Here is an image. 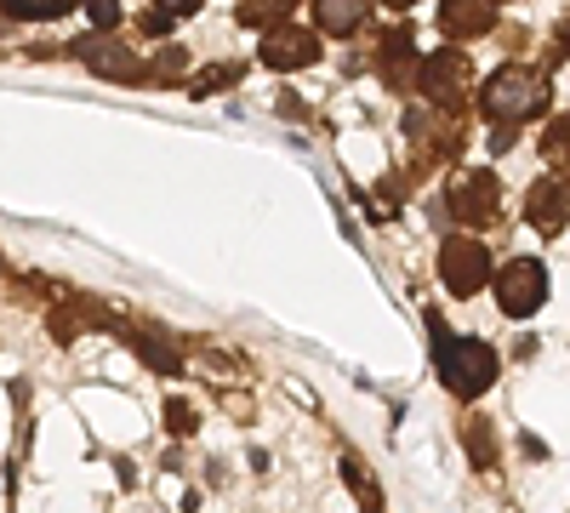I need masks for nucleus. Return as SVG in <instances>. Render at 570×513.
<instances>
[{
    "mask_svg": "<svg viewBox=\"0 0 570 513\" xmlns=\"http://www.w3.org/2000/svg\"><path fill=\"white\" fill-rule=\"evenodd\" d=\"M440 383H445L456 399H480V394L497 383V348L480 343V337L440 343Z\"/></svg>",
    "mask_w": 570,
    "mask_h": 513,
    "instance_id": "f257e3e1",
    "label": "nucleus"
},
{
    "mask_svg": "<svg viewBox=\"0 0 570 513\" xmlns=\"http://www.w3.org/2000/svg\"><path fill=\"white\" fill-rule=\"evenodd\" d=\"M491 292H497V303H502L508 319H531L548 303V268L537 257H513L508 268L491 274Z\"/></svg>",
    "mask_w": 570,
    "mask_h": 513,
    "instance_id": "f03ea898",
    "label": "nucleus"
},
{
    "mask_svg": "<svg viewBox=\"0 0 570 513\" xmlns=\"http://www.w3.org/2000/svg\"><path fill=\"white\" fill-rule=\"evenodd\" d=\"M440 279H445V292L473 297L480 286H491V251H485L480 240H468V235L445 240V246H440Z\"/></svg>",
    "mask_w": 570,
    "mask_h": 513,
    "instance_id": "7ed1b4c3",
    "label": "nucleus"
},
{
    "mask_svg": "<svg viewBox=\"0 0 570 513\" xmlns=\"http://www.w3.org/2000/svg\"><path fill=\"white\" fill-rule=\"evenodd\" d=\"M485 115L491 120H519V115H531L537 103H542V86H537V75H525V69H497L491 80H485Z\"/></svg>",
    "mask_w": 570,
    "mask_h": 513,
    "instance_id": "20e7f679",
    "label": "nucleus"
},
{
    "mask_svg": "<svg viewBox=\"0 0 570 513\" xmlns=\"http://www.w3.org/2000/svg\"><path fill=\"white\" fill-rule=\"evenodd\" d=\"M462 80H468V58L456 52V46H445V52H434V58H422V69H416V86L434 103H456L462 98Z\"/></svg>",
    "mask_w": 570,
    "mask_h": 513,
    "instance_id": "39448f33",
    "label": "nucleus"
},
{
    "mask_svg": "<svg viewBox=\"0 0 570 513\" xmlns=\"http://www.w3.org/2000/svg\"><path fill=\"white\" fill-rule=\"evenodd\" d=\"M314 58H320V34H308V29H268V40H263L268 69H308Z\"/></svg>",
    "mask_w": 570,
    "mask_h": 513,
    "instance_id": "423d86ee",
    "label": "nucleus"
},
{
    "mask_svg": "<svg viewBox=\"0 0 570 513\" xmlns=\"http://www.w3.org/2000/svg\"><path fill=\"white\" fill-rule=\"evenodd\" d=\"M525 211H531V228L559 235V228L570 223V182L564 177H542L537 189H531V200H525Z\"/></svg>",
    "mask_w": 570,
    "mask_h": 513,
    "instance_id": "0eeeda50",
    "label": "nucleus"
},
{
    "mask_svg": "<svg viewBox=\"0 0 570 513\" xmlns=\"http://www.w3.org/2000/svg\"><path fill=\"white\" fill-rule=\"evenodd\" d=\"M80 58L98 69V75H109V80H137V75H142V63L126 52L120 40H86V46H80Z\"/></svg>",
    "mask_w": 570,
    "mask_h": 513,
    "instance_id": "6e6552de",
    "label": "nucleus"
},
{
    "mask_svg": "<svg viewBox=\"0 0 570 513\" xmlns=\"http://www.w3.org/2000/svg\"><path fill=\"white\" fill-rule=\"evenodd\" d=\"M371 12V0H314V29L320 34H354Z\"/></svg>",
    "mask_w": 570,
    "mask_h": 513,
    "instance_id": "1a4fd4ad",
    "label": "nucleus"
},
{
    "mask_svg": "<svg viewBox=\"0 0 570 513\" xmlns=\"http://www.w3.org/2000/svg\"><path fill=\"white\" fill-rule=\"evenodd\" d=\"M451 200H456V211H462V217H480V211H491L497 189H491V177H485V171H468V177H456Z\"/></svg>",
    "mask_w": 570,
    "mask_h": 513,
    "instance_id": "9d476101",
    "label": "nucleus"
},
{
    "mask_svg": "<svg viewBox=\"0 0 570 513\" xmlns=\"http://www.w3.org/2000/svg\"><path fill=\"white\" fill-rule=\"evenodd\" d=\"M440 23L462 40V34H473V29H485V23H491V7H485V0H445Z\"/></svg>",
    "mask_w": 570,
    "mask_h": 513,
    "instance_id": "9b49d317",
    "label": "nucleus"
},
{
    "mask_svg": "<svg viewBox=\"0 0 570 513\" xmlns=\"http://www.w3.org/2000/svg\"><path fill=\"white\" fill-rule=\"evenodd\" d=\"M12 18H58V12H69L75 0H0Z\"/></svg>",
    "mask_w": 570,
    "mask_h": 513,
    "instance_id": "f8f14e48",
    "label": "nucleus"
},
{
    "mask_svg": "<svg viewBox=\"0 0 570 513\" xmlns=\"http://www.w3.org/2000/svg\"><path fill=\"white\" fill-rule=\"evenodd\" d=\"M131 348L149 359L155 371H183V359H177V348H166V343H155V337H131Z\"/></svg>",
    "mask_w": 570,
    "mask_h": 513,
    "instance_id": "ddd939ff",
    "label": "nucleus"
},
{
    "mask_svg": "<svg viewBox=\"0 0 570 513\" xmlns=\"http://www.w3.org/2000/svg\"><path fill=\"white\" fill-rule=\"evenodd\" d=\"M86 12H91V23H98V29L120 23V7H115V0H86Z\"/></svg>",
    "mask_w": 570,
    "mask_h": 513,
    "instance_id": "4468645a",
    "label": "nucleus"
},
{
    "mask_svg": "<svg viewBox=\"0 0 570 513\" xmlns=\"http://www.w3.org/2000/svg\"><path fill=\"white\" fill-rule=\"evenodd\" d=\"M166 423H171V434H195V411H183V399H171V416H166Z\"/></svg>",
    "mask_w": 570,
    "mask_h": 513,
    "instance_id": "2eb2a0df",
    "label": "nucleus"
},
{
    "mask_svg": "<svg viewBox=\"0 0 570 513\" xmlns=\"http://www.w3.org/2000/svg\"><path fill=\"white\" fill-rule=\"evenodd\" d=\"M542 149H553V155H570V120H559V126H553V137H542Z\"/></svg>",
    "mask_w": 570,
    "mask_h": 513,
    "instance_id": "dca6fc26",
    "label": "nucleus"
},
{
    "mask_svg": "<svg viewBox=\"0 0 570 513\" xmlns=\"http://www.w3.org/2000/svg\"><path fill=\"white\" fill-rule=\"evenodd\" d=\"M160 7H166L171 18H188V12H200V7H206V0H160Z\"/></svg>",
    "mask_w": 570,
    "mask_h": 513,
    "instance_id": "f3484780",
    "label": "nucleus"
},
{
    "mask_svg": "<svg viewBox=\"0 0 570 513\" xmlns=\"http://www.w3.org/2000/svg\"><path fill=\"white\" fill-rule=\"evenodd\" d=\"M394 7H405V0H394Z\"/></svg>",
    "mask_w": 570,
    "mask_h": 513,
    "instance_id": "a211bd4d",
    "label": "nucleus"
}]
</instances>
